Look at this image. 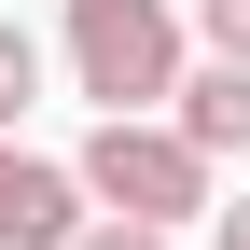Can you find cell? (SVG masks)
I'll return each instance as SVG.
<instances>
[{
    "instance_id": "1",
    "label": "cell",
    "mask_w": 250,
    "mask_h": 250,
    "mask_svg": "<svg viewBox=\"0 0 250 250\" xmlns=\"http://www.w3.org/2000/svg\"><path fill=\"white\" fill-rule=\"evenodd\" d=\"M70 83L98 98V125H153V98H181V14L167 0H70Z\"/></svg>"
},
{
    "instance_id": "2",
    "label": "cell",
    "mask_w": 250,
    "mask_h": 250,
    "mask_svg": "<svg viewBox=\"0 0 250 250\" xmlns=\"http://www.w3.org/2000/svg\"><path fill=\"white\" fill-rule=\"evenodd\" d=\"M70 167H83V195H98L111 223H167V236L208 223V153L181 139V125H98Z\"/></svg>"
},
{
    "instance_id": "3",
    "label": "cell",
    "mask_w": 250,
    "mask_h": 250,
    "mask_svg": "<svg viewBox=\"0 0 250 250\" xmlns=\"http://www.w3.org/2000/svg\"><path fill=\"white\" fill-rule=\"evenodd\" d=\"M98 223V195H83V167H56V153L0 139V250H70Z\"/></svg>"
},
{
    "instance_id": "4",
    "label": "cell",
    "mask_w": 250,
    "mask_h": 250,
    "mask_svg": "<svg viewBox=\"0 0 250 250\" xmlns=\"http://www.w3.org/2000/svg\"><path fill=\"white\" fill-rule=\"evenodd\" d=\"M167 125H181V139L208 153V167H223V153H250V70H223V56H208V70H181Z\"/></svg>"
},
{
    "instance_id": "5",
    "label": "cell",
    "mask_w": 250,
    "mask_h": 250,
    "mask_svg": "<svg viewBox=\"0 0 250 250\" xmlns=\"http://www.w3.org/2000/svg\"><path fill=\"white\" fill-rule=\"evenodd\" d=\"M28 98H42V42L0 14V139H14V111H28Z\"/></svg>"
},
{
    "instance_id": "6",
    "label": "cell",
    "mask_w": 250,
    "mask_h": 250,
    "mask_svg": "<svg viewBox=\"0 0 250 250\" xmlns=\"http://www.w3.org/2000/svg\"><path fill=\"white\" fill-rule=\"evenodd\" d=\"M195 42L223 56V70H250V0H195Z\"/></svg>"
},
{
    "instance_id": "7",
    "label": "cell",
    "mask_w": 250,
    "mask_h": 250,
    "mask_svg": "<svg viewBox=\"0 0 250 250\" xmlns=\"http://www.w3.org/2000/svg\"><path fill=\"white\" fill-rule=\"evenodd\" d=\"M70 250H181V236H167V223H111V208H98V223H83Z\"/></svg>"
},
{
    "instance_id": "8",
    "label": "cell",
    "mask_w": 250,
    "mask_h": 250,
    "mask_svg": "<svg viewBox=\"0 0 250 250\" xmlns=\"http://www.w3.org/2000/svg\"><path fill=\"white\" fill-rule=\"evenodd\" d=\"M208 250H250V195H236V208H208Z\"/></svg>"
}]
</instances>
